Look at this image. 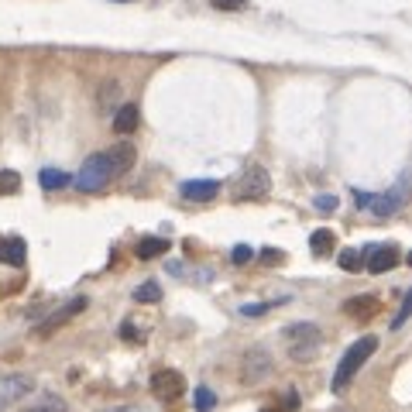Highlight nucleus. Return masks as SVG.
<instances>
[{
  "label": "nucleus",
  "instance_id": "nucleus-1",
  "mask_svg": "<svg viewBox=\"0 0 412 412\" xmlns=\"http://www.w3.org/2000/svg\"><path fill=\"white\" fill-rule=\"evenodd\" d=\"M282 341L289 347V357H292L296 365H306V361H313V357L320 354L323 333H320L316 323H292V326L282 330Z\"/></svg>",
  "mask_w": 412,
  "mask_h": 412
},
{
  "label": "nucleus",
  "instance_id": "nucleus-2",
  "mask_svg": "<svg viewBox=\"0 0 412 412\" xmlns=\"http://www.w3.org/2000/svg\"><path fill=\"white\" fill-rule=\"evenodd\" d=\"M378 350V337L374 333H367V337H361L357 343H350L347 350H343L341 365H337V371H333V391H343L354 378H357V371L367 365V357Z\"/></svg>",
  "mask_w": 412,
  "mask_h": 412
},
{
  "label": "nucleus",
  "instance_id": "nucleus-3",
  "mask_svg": "<svg viewBox=\"0 0 412 412\" xmlns=\"http://www.w3.org/2000/svg\"><path fill=\"white\" fill-rule=\"evenodd\" d=\"M114 179H117V168H114V161H110V155L107 151H96V155H90V159L83 161V168L76 172L72 185L79 193H100V189H107Z\"/></svg>",
  "mask_w": 412,
  "mask_h": 412
},
{
  "label": "nucleus",
  "instance_id": "nucleus-4",
  "mask_svg": "<svg viewBox=\"0 0 412 412\" xmlns=\"http://www.w3.org/2000/svg\"><path fill=\"white\" fill-rule=\"evenodd\" d=\"M409 200H412V172H406L399 183L391 185L389 193H382V196H371V206H367V210H371L374 217H395V213H399L402 206L409 203Z\"/></svg>",
  "mask_w": 412,
  "mask_h": 412
},
{
  "label": "nucleus",
  "instance_id": "nucleus-5",
  "mask_svg": "<svg viewBox=\"0 0 412 412\" xmlns=\"http://www.w3.org/2000/svg\"><path fill=\"white\" fill-rule=\"evenodd\" d=\"M268 189H272L268 168H265V165H258V161H251V165L241 172L234 196H237V200H265V196H268Z\"/></svg>",
  "mask_w": 412,
  "mask_h": 412
},
{
  "label": "nucleus",
  "instance_id": "nucleus-6",
  "mask_svg": "<svg viewBox=\"0 0 412 412\" xmlns=\"http://www.w3.org/2000/svg\"><path fill=\"white\" fill-rule=\"evenodd\" d=\"M272 374V354L265 350V347H251L248 354H244V361H241V382L244 385H258V382H265Z\"/></svg>",
  "mask_w": 412,
  "mask_h": 412
},
{
  "label": "nucleus",
  "instance_id": "nucleus-7",
  "mask_svg": "<svg viewBox=\"0 0 412 412\" xmlns=\"http://www.w3.org/2000/svg\"><path fill=\"white\" fill-rule=\"evenodd\" d=\"M31 391H35V378L31 374H0V409L18 406Z\"/></svg>",
  "mask_w": 412,
  "mask_h": 412
},
{
  "label": "nucleus",
  "instance_id": "nucleus-8",
  "mask_svg": "<svg viewBox=\"0 0 412 412\" xmlns=\"http://www.w3.org/2000/svg\"><path fill=\"white\" fill-rule=\"evenodd\" d=\"M183 391H185V378L179 371L165 367V371H155V374H151V395H155L159 402H176Z\"/></svg>",
  "mask_w": 412,
  "mask_h": 412
},
{
  "label": "nucleus",
  "instance_id": "nucleus-9",
  "mask_svg": "<svg viewBox=\"0 0 412 412\" xmlns=\"http://www.w3.org/2000/svg\"><path fill=\"white\" fill-rule=\"evenodd\" d=\"M365 258H367V272L385 275L399 265V248H395V244H371L365 251Z\"/></svg>",
  "mask_w": 412,
  "mask_h": 412
},
{
  "label": "nucleus",
  "instance_id": "nucleus-10",
  "mask_svg": "<svg viewBox=\"0 0 412 412\" xmlns=\"http://www.w3.org/2000/svg\"><path fill=\"white\" fill-rule=\"evenodd\" d=\"M86 306H90V299H86V296L69 299V302L62 306V309H55V313H52V316H48V320L42 323V326H38V337H48V333H52V330H59L62 323H69L72 316H79V313H83Z\"/></svg>",
  "mask_w": 412,
  "mask_h": 412
},
{
  "label": "nucleus",
  "instance_id": "nucleus-11",
  "mask_svg": "<svg viewBox=\"0 0 412 412\" xmlns=\"http://www.w3.org/2000/svg\"><path fill=\"white\" fill-rule=\"evenodd\" d=\"M217 193H220V183L217 179H189V183L179 185V196L189 200V203H210Z\"/></svg>",
  "mask_w": 412,
  "mask_h": 412
},
{
  "label": "nucleus",
  "instance_id": "nucleus-12",
  "mask_svg": "<svg viewBox=\"0 0 412 412\" xmlns=\"http://www.w3.org/2000/svg\"><path fill=\"white\" fill-rule=\"evenodd\" d=\"M378 309H382V299L378 296H357L343 302V313L354 316V320H371V316H378Z\"/></svg>",
  "mask_w": 412,
  "mask_h": 412
},
{
  "label": "nucleus",
  "instance_id": "nucleus-13",
  "mask_svg": "<svg viewBox=\"0 0 412 412\" xmlns=\"http://www.w3.org/2000/svg\"><path fill=\"white\" fill-rule=\"evenodd\" d=\"M0 261L11 265V268H24V261H28V244H24L21 237L0 241Z\"/></svg>",
  "mask_w": 412,
  "mask_h": 412
},
{
  "label": "nucleus",
  "instance_id": "nucleus-14",
  "mask_svg": "<svg viewBox=\"0 0 412 412\" xmlns=\"http://www.w3.org/2000/svg\"><path fill=\"white\" fill-rule=\"evenodd\" d=\"M137 124H141V110H137L135 103L117 107V114H114V131L117 135H135Z\"/></svg>",
  "mask_w": 412,
  "mask_h": 412
},
{
  "label": "nucleus",
  "instance_id": "nucleus-15",
  "mask_svg": "<svg viewBox=\"0 0 412 412\" xmlns=\"http://www.w3.org/2000/svg\"><path fill=\"white\" fill-rule=\"evenodd\" d=\"M107 155H110V161H114L117 179H120V176H124V172L135 165V159H137V151H135V144H131V141H120V144H114Z\"/></svg>",
  "mask_w": 412,
  "mask_h": 412
},
{
  "label": "nucleus",
  "instance_id": "nucleus-16",
  "mask_svg": "<svg viewBox=\"0 0 412 412\" xmlns=\"http://www.w3.org/2000/svg\"><path fill=\"white\" fill-rule=\"evenodd\" d=\"M38 183H42V189L55 193V189H66V185L72 183V176L62 172V168H42V172H38Z\"/></svg>",
  "mask_w": 412,
  "mask_h": 412
},
{
  "label": "nucleus",
  "instance_id": "nucleus-17",
  "mask_svg": "<svg viewBox=\"0 0 412 412\" xmlns=\"http://www.w3.org/2000/svg\"><path fill=\"white\" fill-rule=\"evenodd\" d=\"M165 251H168V241L165 237H141L137 241V258L141 261H151V258H159Z\"/></svg>",
  "mask_w": 412,
  "mask_h": 412
},
{
  "label": "nucleus",
  "instance_id": "nucleus-18",
  "mask_svg": "<svg viewBox=\"0 0 412 412\" xmlns=\"http://www.w3.org/2000/svg\"><path fill=\"white\" fill-rule=\"evenodd\" d=\"M309 248H313V254H330L333 248H337V237H333V230H326V227H320V230H313V237H309Z\"/></svg>",
  "mask_w": 412,
  "mask_h": 412
},
{
  "label": "nucleus",
  "instance_id": "nucleus-19",
  "mask_svg": "<svg viewBox=\"0 0 412 412\" xmlns=\"http://www.w3.org/2000/svg\"><path fill=\"white\" fill-rule=\"evenodd\" d=\"M24 412H69V406L62 399H55V395H45V399H38L35 406H28Z\"/></svg>",
  "mask_w": 412,
  "mask_h": 412
},
{
  "label": "nucleus",
  "instance_id": "nucleus-20",
  "mask_svg": "<svg viewBox=\"0 0 412 412\" xmlns=\"http://www.w3.org/2000/svg\"><path fill=\"white\" fill-rule=\"evenodd\" d=\"M21 189V176L14 168H0V196H11Z\"/></svg>",
  "mask_w": 412,
  "mask_h": 412
},
{
  "label": "nucleus",
  "instance_id": "nucleus-21",
  "mask_svg": "<svg viewBox=\"0 0 412 412\" xmlns=\"http://www.w3.org/2000/svg\"><path fill=\"white\" fill-rule=\"evenodd\" d=\"M96 100H100V107H114L117 100H120V83H117V79H107V83L100 86V96H96Z\"/></svg>",
  "mask_w": 412,
  "mask_h": 412
},
{
  "label": "nucleus",
  "instance_id": "nucleus-22",
  "mask_svg": "<svg viewBox=\"0 0 412 412\" xmlns=\"http://www.w3.org/2000/svg\"><path fill=\"white\" fill-rule=\"evenodd\" d=\"M337 261H341L343 272H357V268L365 265V254L357 251V248H347V251H341V258H337Z\"/></svg>",
  "mask_w": 412,
  "mask_h": 412
},
{
  "label": "nucleus",
  "instance_id": "nucleus-23",
  "mask_svg": "<svg viewBox=\"0 0 412 412\" xmlns=\"http://www.w3.org/2000/svg\"><path fill=\"white\" fill-rule=\"evenodd\" d=\"M193 402H196V412H213V406H217V395H213V389L200 385V389H196V395H193Z\"/></svg>",
  "mask_w": 412,
  "mask_h": 412
},
{
  "label": "nucleus",
  "instance_id": "nucleus-24",
  "mask_svg": "<svg viewBox=\"0 0 412 412\" xmlns=\"http://www.w3.org/2000/svg\"><path fill=\"white\" fill-rule=\"evenodd\" d=\"M135 299H137V302H159V299H161L159 282H144V285H137V289H135Z\"/></svg>",
  "mask_w": 412,
  "mask_h": 412
},
{
  "label": "nucleus",
  "instance_id": "nucleus-25",
  "mask_svg": "<svg viewBox=\"0 0 412 412\" xmlns=\"http://www.w3.org/2000/svg\"><path fill=\"white\" fill-rule=\"evenodd\" d=\"M409 316H412V292H409V296H406V299H402V309L395 313V320H391V330H402Z\"/></svg>",
  "mask_w": 412,
  "mask_h": 412
},
{
  "label": "nucleus",
  "instance_id": "nucleus-26",
  "mask_svg": "<svg viewBox=\"0 0 412 412\" xmlns=\"http://www.w3.org/2000/svg\"><path fill=\"white\" fill-rule=\"evenodd\" d=\"M278 302H285V299H278ZM278 302H251V306H241V316H261V313H268Z\"/></svg>",
  "mask_w": 412,
  "mask_h": 412
},
{
  "label": "nucleus",
  "instance_id": "nucleus-27",
  "mask_svg": "<svg viewBox=\"0 0 412 412\" xmlns=\"http://www.w3.org/2000/svg\"><path fill=\"white\" fill-rule=\"evenodd\" d=\"M251 258H254V248H248V244H237V248L230 251V261H234V265H248Z\"/></svg>",
  "mask_w": 412,
  "mask_h": 412
},
{
  "label": "nucleus",
  "instance_id": "nucleus-28",
  "mask_svg": "<svg viewBox=\"0 0 412 412\" xmlns=\"http://www.w3.org/2000/svg\"><path fill=\"white\" fill-rule=\"evenodd\" d=\"M313 206H316V210H323V213H333V210H337V196H333V193H323V196H316V200H313Z\"/></svg>",
  "mask_w": 412,
  "mask_h": 412
},
{
  "label": "nucleus",
  "instance_id": "nucleus-29",
  "mask_svg": "<svg viewBox=\"0 0 412 412\" xmlns=\"http://www.w3.org/2000/svg\"><path fill=\"white\" fill-rule=\"evenodd\" d=\"M217 11H241V7H248L251 0H210Z\"/></svg>",
  "mask_w": 412,
  "mask_h": 412
},
{
  "label": "nucleus",
  "instance_id": "nucleus-30",
  "mask_svg": "<svg viewBox=\"0 0 412 412\" xmlns=\"http://www.w3.org/2000/svg\"><path fill=\"white\" fill-rule=\"evenodd\" d=\"M282 258H285V254H282V251H275V248H265V251H261V261H268V265L282 261Z\"/></svg>",
  "mask_w": 412,
  "mask_h": 412
},
{
  "label": "nucleus",
  "instance_id": "nucleus-31",
  "mask_svg": "<svg viewBox=\"0 0 412 412\" xmlns=\"http://www.w3.org/2000/svg\"><path fill=\"white\" fill-rule=\"evenodd\" d=\"M120 337H124V341H141V333H137L131 323H124V326H120Z\"/></svg>",
  "mask_w": 412,
  "mask_h": 412
},
{
  "label": "nucleus",
  "instance_id": "nucleus-32",
  "mask_svg": "<svg viewBox=\"0 0 412 412\" xmlns=\"http://www.w3.org/2000/svg\"><path fill=\"white\" fill-rule=\"evenodd\" d=\"M371 196H374V193H361V189H354V203L357 206H371Z\"/></svg>",
  "mask_w": 412,
  "mask_h": 412
},
{
  "label": "nucleus",
  "instance_id": "nucleus-33",
  "mask_svg": "<svg viewBox=\"0 0 412 412\" xmlns=\"http://www.w3.org/2000/svg\"><path fill=\"white\" fill-rule=\"evenodd\" d=\"M285 409H299V395L296 391H289V395H285Z\"/></svg>",
  "mask_w": 412,
  "mask_h": 412
},
{
  "label": "nucleus",
  "instance_id": "nucleus-34",
  "mask_svg": "<svg viewBox=\"0 0 412 412\" xmlns=\"http://www.w3.org/2000/svg\"><path fill=\"white\" fill-rule=\"evenodd\" d=\"M110 412H148V409H141V406H117V409Z\"/></svg>",
  "mask_w": 412,
  "mask_h": 412
},
{
  "label": "nucleus",
  "instance_id": "nucleus-35",
  "mask_svg": "<svg viewBox=\"0 0 412 412\" xmlns=\"http://www.w3.org/2000/svg\"><path fill=\"white\" fill-rule=\"evenodd\" d=\"M406 261H409V265H412V251H409V254H406Z\"/></svg>",
  "mask_w": 412,
  "mask_h": 412
},
{
  "label": "nucleus",
  "instance_id": "nucleus-36",
  "mask_svg": "<svg viewBox=\"0 0 412 412\" xmlns=\"http://www.w3.org/2000/svg\"><path fill=\"white\" fill-rule=\"evenodd\" d=\"M265 412H275V409H265Z\"/></svg>",
  "mask_w": 412,
  "mask_h": 412
}]
</instances>
